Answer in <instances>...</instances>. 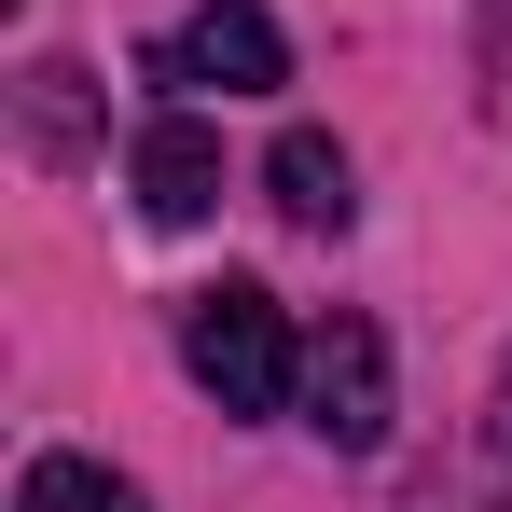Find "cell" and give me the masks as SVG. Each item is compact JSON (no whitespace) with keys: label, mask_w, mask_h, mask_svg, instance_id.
<instances>
[{"label":"cell","mask_w":512,"mask_h":512,"mask_svg":"<svg viewBox=\"0 0 512 512\" xmlns=\"http://www.w3.org/2000/svg\"><path fill=\"white\" fill-rule=\"evenodd\" d=\"M153 84H222V97H263L291 84V42H277V14H250V0H208V14H180L167 42L139 56Z\"/></svg>","instance_id":"obj_3"},{"label":"cell","mask_w":512,"mask_h":512,"mask_svg":"<svg viewBox=\"0 0 512 512\" xmlns=\"http://www.w3.org/2000/svg\"><path fill=\"white\" fill-rule=\"evenodd\" d=\"M28 139H42L56 167L84 153V70H70V56H42V70H28Z\"/></svg>","instance_id":"obj_7"},{"label":"cell","mask_w":512,"mask_h":512,"mask_svg":"<svg viewBox=\"0 0 512 512\" xmlns=\"http://www.w3.org/2000/svg\"><path fill=\"white\" fill-rule=\"evenodd\" d=\"M139 208H153V222H208V208H222V139H208L194 111H153V125H139Z\"/></svg>","instance_id":"obj_4"},{"label":"cell","mask_w":512,"mask_h":512,"mask_svg":"<svg viewBox=\"0 0 512 512\" xmlns=\"http://www.w3.org/2000/svg\"><path fill=\"white\" fill-rule=\"evenodd\" d=\"M263 194H277V222H305V236H346V208H360V194H346V153L319 125H291V139L263 153Z\"/></svg>","instance_id":"obj_5"},{"label":"cell","mask_w":512,"mask_h":512,"mask_svg":"<svg viewBox=\"0 0 512 512\" xmlns=\"http://www.w3.org/2000/svg\"><path fill=\"white\" fill-rule=\"evenodd\" d=\"M180 360H194V388L222 416H291V388H305V346L277 319V291H250V277L180 291Z\"/></svg>","instance_id":"obj_1"},{"label":"cell","mask_w":512,"mask_h":512,"mask_svg":"<svg viewBox=\"0 0 512 512\" xmlns=\"http://www.w3.org/2000/svg\"><path fill=\"white\" fill-rule=\"evenodd\" d=\"M402 512H499V471H429Z\"/></svg>","instance_id":"obj_8"},{"label":"cell","mask_w":512,"mask_h":512,"mask_svg":"<svg viewBox=\"0 0 512 512\" xmlns=\"http://www.w3.org/2000/svg\"><path fill=\"white\" fill-rule=\"evenodd\" d=\"M14 512H153V499H139L125 471H97V457H28Z\"/></svg>","instance_id":"obj_6"},{"label":"cell","mask_w":512,"mask_h":512,"mask_svg":"<svg viewBox=\"0 0 512 512\" xmlns=\"http://www.w3.org/2000/svg\"><path fill=\"white\" fill-rule=\"evenodd\" d=\"M499 471H512V374H499Z\"/></svg>","instance_id":"obj_9"},{"label":"cell","mask_w":512,"mask_h":512,"mask_svg":"<svg viewBox=\"0 0 512 512\" xmlns=\"http://www.w3.org/2000/svg\"><path fill=\"white\" fill-rule=\"evenodd\" d=\"M291 416L319 429L333 457H374V443H388V333H374V319H319V333H305Z\"/></svg>","instance_id":"obj_2"}]
</instances>
